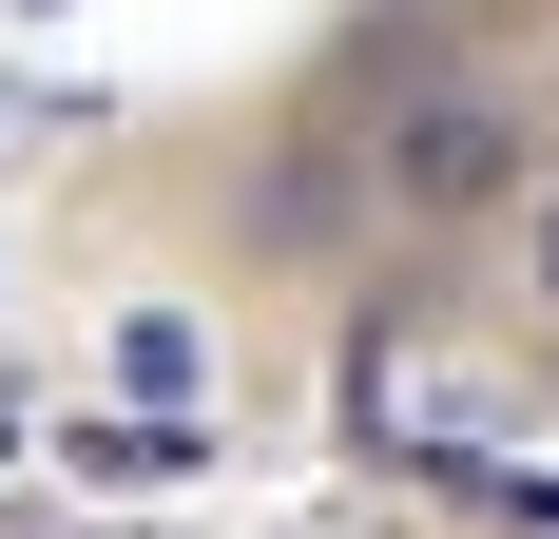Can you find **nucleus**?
Returning <instances> with one entry per match:
<instances>
[{
    "mask_svg": "<svg viewBox=\"0 0 559 539\" xmlns=\"http://www.w3.org/2000/svg\"><path fill=\"white\" fill-rule=\"evenodd\" d=\"M540 309H559V193H540Z\"/></svg>",
    "mask_w": 559,
    "mask_h": 539,
    "instance_id": "obj_6",
    "label": "nucleus"
},
{
    "mask_svg": "<svg viewBox=\"0 0 559 539\" xmlns=\"http://www.w3.org/2000/svg\"><path fill=\"white\" fill-rule=\"evenodd\" d=\"M521 155H540V135H521L502 97H425V116L386 135V193H405V213H502Z\"/></svg>",
    "mask_w": 559,
    "mask_h": 539,
    "instance_id": "obj_1",
    "label": "nucleus"
},
{
    "mask_svg": "<svg viewBox=\"0 0 559 539\" xmlns=\"http://www.w3.org/2000/svg\"><path fill=\"white\" fill-rule=\"evenodd\" d=\"M116 385H135V405H193V385H213L193 309H135V327H116Z\"/></svg>",
    "mask_w": 559,
    "mask_h": 539,
    "instance_id": "obj_4",
    "label": "nucleus"
},
{
    "mask_svg": "<svg viewBox=\"0 0 559 539\" xmlns=\"http://www.w3.org/2000/svg\"><path fill=\"white\" fill-rule=\"evenodd\" d=\"M58 463H78L97 501H174V482H213L231 443L193 424V405H78V424H58Z\"/></svg>",
    "mask_w": 559,
    "mask_h": 539,
    "instance_id": "obj_3",
    "label": "nucleus"
},
{
    "mask_svg": "<svg viewBox=\"0 0 559 539\" xmlns=\"http://www.w3.org/2000/svg\"><path fill=\"white\" fill-rule=\"evenodd\" d=\"M444 482L483 501V520H521V539H559V463H502V443H444Z\"/></svg>",
    "mask_w": 559,
    "mask_h": 539,
    "instance_id": "obj_5",
    "label": "nucleus"
},
{
    "mask_svg": "<svg viewBox=\"0 0 559 539\" xmlns=\"http://www.w3.org/2000/svg\"><path fill=\"white\" fill-rule=\"evenodd\" d=\"M347 424L386 443V463H444V443H483V424H463V385L425 367V327H405V309H367V327H347Z\"/></svg>",
    "mask_w": 559,
    "mask_h": 539,
    "instance_id": "obj_2",
    "label": "nucleus"
}]
</instances>
